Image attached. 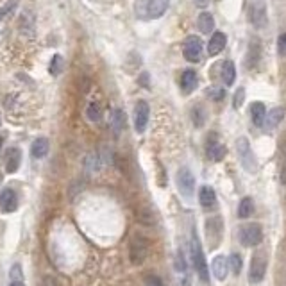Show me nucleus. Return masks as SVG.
Segmentation results:
<instances>
[{
	"mask_svg": "<svg viewBox=\"0 0 286 286\" xmlns=\"http://www.w3.org/2000/svg\"><path fill=\"white\" fill-rule=\"evenodd\" d=\"M86 118L90 120V122H93V124H98L102 120V107H100V104L97 102L88 104V107H86Z\"/></svg>",
	"mask_w": 286,
	"mask_h": 286,
	"instance_id": "obj_26",
	"label": "nucleus"
},
{
	"mask_svg": "<svg viewBox=\"0 0 286 286\" xmlns=\"http://www.w3.org/2000/svg\"><path fill=\"white\" fill-rule=\"evenodd\" d=\"M104 167V161H102V156H100V152H90L88 156H86L84 159V170L86 174H97V172H100V168Z\"/></svg>",
	"mask_w": 286,
	"mask_h": 286,
	"instance_id": "obj_16",
	"label": "nucleus"
},
{
	"mask_svg": "<svg viewBox=\"0 0 286 286\" xmlns=\"http://www.w3.org/2000/svg\"><path fill=\"white\" fill-rule=\"evenodd\" d=\"M0 150H2V138H0Z\"/></svg>",
	"mask_w": 286,
	"mask_h": 286,
	"instance_id": "obj_41",
	"label": "nucleus"
},
{
	"mask_svg": "<svg viewBox=\"0 0 286 286\" xmlns=\"http://www.w3.org/2000/svg\"><path fill=\"white\" fill-rule=\"evenodd\" d=\"M183 286H190V279H188V278H184V281H183Z\"/></svg>",
	"mask_w": 286,
	"mask_h": 286,
	"instance_id": "obj_40",
	"label": "nucleus"
},
{
	"mask_svg": "<svg viewBox=\"0 0 286 286\" xmlns=\"http://www.w3.org/2000/svg\"><path fill=\"white\" fill-rule=\"evenodd\" d=\"M208 95H210V97L213 98V100H222V98L226 97V90H222V88L215 86V88H210Z\"/></svg>",
	"mask_w": 286,
	"mask_h": 286,
	"instance_id": "obj_32",
	"label": "nucleus"
},
{
	"mask_svg": "<svg viewBox=\"0 0 286 286\" xmlns=\"http://www.w3.org/2000/svg\"><path fill=\"white\" fill-rule=\"evenodd\" d=\"M149 116H150V107L145 100H138L134 106V129L136 133H145L147 124H149Z\"/></svg>",
	"mask_w": 286,
	"mask_h": 286,
	"instance_id": "obj_8",
	"label": "nucleus"
},
{
	"mask_svg": "<svg viewBox=\"0 0 286 286\" xmlns=\"http://www.w3.org/2000/svg\"><path fill=\"white\" fill-rule=\"evenodd\" d=\"M202 47H204V45H202L199 36H188L183 47L184 59L190 61V63H199L202 56Z\"/></svg>",
	"mask_w": 286,
	"mask_h": 286,
	"instance_id": "obj_7",
	"label": "nucleus"
},
{
	"mask_svg": "<svg viewBox=\"0 0 286 286\" xmlns=\"http://www.w3.org/2000/svg\"><path fill=\"white\" fill-rule=\"evenodd\" d=\"M41 286H59L57 285V281L54 278H50V276H47V278L43 279V285Z\"/></svg>",
	"mask_w": 286,
	"mask_h": 286,
	"instance_id": "obj_37",
	"label": "nucleus"
},
{
	"mask_svg": "<svg viewBox=\"0 0 286 286\" xmlns=\"http://www.w3.org/2000/svg\"><path fill=\"white\" fill-rule=\"evenodd\" d=\"M48 154V140L47 138H38L30 145V156L34 159H41Z\"/></svg>",
	"mask_w": 286,
	"mask_h": 286,
	"instance_id": "obj_22",
	"label": "nucleus"
},
{
	"mask_svg": "<svg viewBox=\"0 0 286 286\" xmlns=\"http://www.w3.org/2000/svg\"><path fill=\"white\" fill-rule=\"evenodd\" d=\"M175 269H177V272H186V260H184V254L181 251L175 254Z\"/></svg>",
	"mask_w": 286,
	"mask_h": 286,
	"instance_id": "obj_31",
	"label": "nucleus"
},
{
	"mask_svg": "<svg viewBox=\"0 0 286 286\" xmlns=\"http://www.w3.org/2000/svg\"><path fill=\"white\" fill-rule=\"evenodd\" d=\"M18 208V199L13 188H4L0 192V210L4 213H13Z\"/></svg>",
	"mask_w": 286,
	"mask_h": 286,
	"instance_id": "obj_10",
	"label": "nucleus"
},
{
	"mask_svg": "<svg viewBox=\"0 0 286 286\" xmlns=\"http://www.w3.org/2000/svg\"><path fill=\"white\" fill-rule=\"evenodd\" d=\"M278 50H279V54H281V56H286V32L279 36V39H278Z\"/></svg>",
	"mask_w": 286,
	"mask_h": 286,
	"instance_id": "obj_35",
	"label": "nucleus"
},
{
	"mask_svg": "<svg viewBox=\"0 0 286 286\" xmlns=\"http://www.w3.org/2000/svg\"><path fill=\"white\" fill-rule=\"evenodd\" d=\"M192 118H193V124H195V127H202L206 122V113L202 107H193L192 109Z\"/></svg>",
	"mask_w": 286,
	"mask_h": 286,
	"instance_id": "obj_29",
	"label": "nucleus"
},
{
	"mask_svg": "<svg viewBox=\"0 0 286 286\" xmlns=\"http://www.w3.org/2000/svg\"><path fill=\"white\" fill-rule=\"evenodd\" d=\"M175 179H177V188H179V192L190 199V197L193 195V192H195V177H193L192 170L186 167L179 168Z\"/></svg>",
	"mask_w": 286,
	"mask_h": 286,
	"instance_id": "obj_6",
	"label": "nucleus"
},
{
	"mask_svg": "<svg viewBox=\"0 0 286 286\" xmlns=\"http://www.w3.org/2000/svg\"><path fill=\"white\" fill-rule=\"evenodd\" d=\"M211 272L218 281H224L227 278V272H229V261L226 256H215L211 261Z\"/></svg>",
	"mask_w": 286,
	"mask_h": 286,
	"instance_id": "obj_13",
	"label": "nucleus"
},
{
	"mask_svg": "<svg viewBox=\"0 0 286 286\" xmlns=\"http://www.w3.org/2000/svg\"><path fill=\"white\" fill-rule=\"evenodd\" d=\"M245 100V88H238L235 93V107L238 109V107H242V104H244Z\"/></svg>",
	"mask_w": 286,
	"mask_h": 286,
	"instance_id": "obj_33",
	"label": "nucleus"
},
{
	"mask_svg": "<svg viewBox=\"0 0 286 286\" xmlns=\"http://www.w3.org/2000/svg\"><path fill=\"white\" fill-rule=\"evenodd\" d=\"M145 286H163L161 279L158 276H147L145 278Z\"/></svg>",
	"mask_w": 286,
	"mask_h": 286,
	"instance_id": "obj_36",
	"label": "nucleus"
},
{
	"mask_svg": "<svg viewBox=\"0 0 286 286\" xmlns=\"http://www.w3.org/2000/svg\"><path fill=\"white\" fill-rule=\"evenodd\" d=\"M20 163H21L20 149H16V147L9 149L7 156H5V172H7V174H14V172L20 168Z\"/></svg>",
	"mask_w": 286,
	"mask_h": 286,
	"instance_id": "obj_18",
	"label": "nucleus"
},
{
	"mask_svg": "<svg viewBox=\"0 0 286 286\" xmlns=\"http://www.w3.org/2000/svg\"><path fill=\"white\" fill-rule=\"evenodd\" d=\"M197 84H199V77H197V73L193 72V70H184L183 75H181V90L188 95L195 90Z\"/></svg>",
	"mask_w": 286,
	"mask_h": 286,
	"instance_id": "obj_17",
	"label": "nucleus"
},
{
	"mask_svg": "<svg viewBox=\"0 0 286 286\" xmlns=\"http://www.w3.org/2000/svg\"><path fill=\"white\" fill-rule=\"evenodd\" d=\"M263 240V229L260 224H245L240 229V244L244 247H256Z\"/></svg>",
	"mask_w": 286,
	"mask_h": 286,
	"instance_id": "obj_4",
	"label": "nucleus"
},
{
	"mask_svg": "<svg viewBox=\"0 0 286 286\" xmlns=\"http://www.w3.org/2000/svg\"><path fill=\"white\" fill-rule=\"evenodd\" d=\"M227 261H229V267H231V270H233V274L238 276V274L242 272V267H244V260H242V256L235 252V254H231Z\"/></svg>",
	"mask_w": 286,
	"mask_h": 286,
	"instance_id": "obj_28",
	"label": "nucleus"
},
{
	"mask_svg": "<svg viewBox=\"0 0 286 286\" xmlns=\"http://www.w3.org/2000/svg\"><path fill=\"white\" fill-rule=\"evenodd\" d=\"M190 252H192L193 267H195V270H197V274H199L201 281L202 283H208V281H210V269H208V263H206L204 252H202L201 242H199V236H197L195 231L192 233V244H190Z\"/></svg>",
	"mask_w": 286,
	"mask_h": 286,
	"instance_id": "obj_1",
	"label": "nucleus"
},
{
	"mask_svg": "<svg viewBox=\"0 0 286 286\" xmlns=\"http://www.w3.org/2000/svg\"><path fill=\"white\" fill-rule=\"evenodd\" d=\"M149 256V242L143 235L134 233L129 242V260L133 265H141Z\"/></svg>",
	"mask_w": 286,
	"mask_h": 286,
	"instance_id": "obj_2",
	"label": "nucleus"
},
{
	"mask_svg": "<svg viewBox=\"0 0 286 286\" xmlns=\"http://www.w3.org/2000/svg\"><path fill=\"white\" fill-rule=\"evenodd\" d=\"M226 43H227V36L224 34L222 30L213 32L210 38V43H208V54H210V56H218V54L226 48Z\"/></svg>",
	"mask_w": 286,
	"mask_h": 286,
	"instance_id": "obj_12",
	"label": "nucleus"
},
{
	"mask_svg": "<svg viewBox=\"0 0 286 286\" xmlns=\"http://www.w3.org/2000/svg\"><path fill=\"white\" fill-rule=\"evenodd\" d=\"M236 152H238V158L242 167L245 168L247 172L254 174L258 170V161H256V154L252 152V147L249 143V140L245 136L238 138L236 140Z\"/></svg>",
	"mask_w": 286,
	"mask_h": 286,
	"instance_id": "obj_3",
	"label": "nucleus"
},
{
	"mask_svg": "<svg viewBox=\"0 0 286 286\" xmlns=\"http://www.w3.org/2000/svg\"><path fill=\"white\" fill-rule=\"evenodd\" d=\"M252 213H254V201H252L251 197H245V199H242V201H240L238 217L240 218H249Z\"/></svg>",
	"mask_w": 286,
	"mask_h": 286,
	"instance_id": "obj_27",
	"label": "nucleus"
},
{
	"mask_svg": "<svg viewBox=\"0 0 286 286\" xmlns=\"http://www.w3.org/2000/svg\"><path fill=\"white\" fill-rule=\"evenodd\" d=\"M9 286H25V283H21V281H13Z\"/></svg>",
	"mask_w": 286,
	"mask_h": 286,
	"instance_id": "obj_39",
	"label": "nucleus"
},
{
	"mask_svg": "<svg viewBox=\"0 0 286 286\" xmlns=\"http://www.w3.org/2000/svg\"><path fill=\"white\" fill-rule=\"evenodd\" d=\"M199 202H201L202 208L211 210L217 204V193H215V190L211 186H202L201 192H199Z\"/></svg>",
	"mask_w": 286,
	"mask_h": 286,
	"instance_id": "obj_20",
	"label": "nucleus"
},
{
	"mask_svg": "<svg viewBox=\"0 0 286 286\" xmlns=\"http://www.w3.org/2000/svg\"><path fill=\"white\" fill-rule=\"evenodd\" d=\"M236 79V66L231 59H226L222 64V81L226 86H233Z\"/></svg>",
	"mask_w": 286,
	"mask_h": 286,
	"instance_id": "obj_24",
	"label": "nucleus"
},
{
	"mask_svg": "<svg viewBox=\"0 0 286 286\" xmlns=\"http://www.w3.org/2000/svg\"><path fill=\"white\" fill-rule=\"evenodd\" d=\"M50 73L52 75H59L61 73V70H63V57L59 56V54H56V56L52 57V61H50Z\"/></svg>",
	"mask_w": 286,
	"mask_h": 286,
	"instance_id": "obj_30",
	"label": "nucleus"
},
{
	"mask_svg": "<svg viewBox=\"0 0 286 286\" xmlns=\"http://www.w3.org/2000/svg\"><path fill=\"white\" fill-rule=\"evenodd\" d=\"M265 116H267L265 104L263 102H252V106H251L252 124L258 125V127H263V124H265Z\"/></svg>",
	"mask_w": 286,
	"mask_h": 286,
	"instance_id": "obj_21",
	"label": "nucleus"
},
{
	"mask_svg": "<svg viewBox=\"0 0 286 286\" xmlns=\"http://www.w3.org/2000/svg\"><path fill=\"white\" fill-rule=\"evenodd\" d=\"M249 20L256 29H263L269 23L265 0H252L251 5H249Z\"/></svg>",
	"mask_w": 286,
	"mask_h": 286,
	"instance_id": "obj_5",
	"label": "nucleus"
},
{
	"mask_svg": "<svg viewBox=\"0 0 286 286\" xmlns=\"http://www.w3.org/2000/svg\"><path fill=\"white\" fill-rule=\"evenodd\" d=\"M109 127H111V131L116 134V136L124 131V127H125V113L122 111V109H118V107L111 111V116H109Z\"/></svg>",
	"mask_w": 286,
	"mask_h": 286,
	"instance_id": "obj_19",
	"label": "nucleus"
},
{
	"mask_svg": "<svg viewBox=\"0 0 286 286\" xmlns=\"http://www.w3.org/2000/svg\"><path fill=\"white\" fill-rule=\"evenodd\" d=\"M267 274V258L263 254H256L252 258L251 270H249V281L251 283H261Z\"/></svg>",
	"mask_w": 286,
	"mask_h": 286,
	"instance_id": "obj_9",
	"label": "nucleus"
},
{
	"mask_svg": "<svg viewBox=\"0 0 286 286\" xmlns=\"http://www.w3.org/2000/svg\"><path fill=\"white\" fill-rule=\"evenodd\" d=\"M14 7H16V0H9L7 4L2 7V11H0V16H5L7 13H13Z\"/></svg>",
	"mask_w": 286,
	"mask_h": 286,
	"instance_id": "obj_34",
	"label": "nucleus"
},
{
	"mask_svg": "<svg viewBox=\"0 0 286 286\" xmlns=\"http://www.w3.org/2000/svg\"><path fill=\"white\" fill-rule=\"evenodd\" d=\"M206 154L211 161H222L226 158V147L217 140V138H211L206 145Z\"/></svg>",
	"mask_w": 286,
	"mask_h": 286,
	"instance_id": "obj_14",
	"label": "nucleus"
},
{
	"mask_svg": "<svg viewBox=\"0 0 286 286\" xmlns=\"http://www.w3.org/2000/svg\"><path fill=\"white\" fill-rule=\"evenodd\" d=\"M261 57V41L258 38H252L249 43V50H247V57H245V66L249 70L254 68L258 63H260Z\"/></svg>",
	"mask_w": 286,
	"mask_h": 286,
	"instance_id": "obj_11",
	"label": "nucleus"
},
{
	"mask_svg": "<svg viewBox=\"0 0 286 286\" xmlns=\"http://www.w3.org/2000/svg\"><path fill=\"white\" fill-rule=\"evenodd\" d=\"M168 5H170V0H149L147 2V14L150 18H161L167 13Z\"/></svg>",
	"mask_w": 286,
	"mask_h": 286,
	"instance_id": "obj_15",
	"label": "nucleus"
},
{
	"mask_svg": "<svg viewBox=\"0 0 286 286\" xmlns=\"http://www.w3.org/2000/svg\"><path fill=\"white\" fill-rule=\"evenodd\" d=\"M197 27L202 34H211L215 29V18L211 16V13H201L199 20H197Z\"/></svg>",
	"mask_w": 286,
	"mask_h": 286,
	"instance_id": "obj_23",
	"label": "nucleus"
},
{
	"mask_svg": "<svg viewBox=\"0 0 286 286\" xmlns=\"http://www.w3.org/2000/svg\"><path fill=\"white\" fill-rule=\"evenodd\" d=\"M193 2H195V5H199V7H206L210 0H193Z\"/></svg>",
	"mask_w": 286,
	"mask_h": 286,
	"instance_id": "obj_38",
	"label": "nucleus"
},
{
	"mask_svg": "<svg viewBox=\"0 0 286 286\" xmlns=\"http://www.w3.org/2000/svg\"><path fill=\"white\" fill-rule=\"evenodd\" d=\"M283 118H285V111H283V107H274L272 111L265 116V124H263V125H265L267 129H276L283 122Z\"/></svg>",
	"mask_w": 286,
	"mask_h": 286,
	"instance_id": "obj_25",
	"label": "nucleus"
}]
</instances>
